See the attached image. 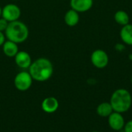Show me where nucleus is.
Masks as SVG:
<instances>
[{"label": "nucleus", "mask_w": 132, "mask_h": 132, "mask_svg": "<svg viewBox=\"0 0 132 132\" xmlns=\"http://www.w3.org/2000/svg\"><path fill=\"white\" fill-rule=\"evenodd\" d=\"M21 16L20 8L13 3H9L2 7V17L6 19L9 23L19 20Z\"/></svg>", "instance_id": "nucleus-6"}, {"label": "nucleus", "mask_w": 132, "mask_h": 132, "mask_svg": "<svg viewBox=\"0 0 132 132\" xmlns=\"http://www.w3.org/2000/svg\"><path fill=\"white\" fill-rule=\"evenodd\" d=\"M92 132H98V131H92Z\"/></svg>", "instance_id": "nucleus-22"}, {"label": "nucleus", "mask_w": 132, "mask_h": 132, "mask_svg": "<svg viewBox=\"0 0 132 132\" xmlns=\"http://www.w3.org/2000/svg\"><path fill=\"white\" fill-rule=\"evenodd\" d=\"M15 65L22 69H29L32 61L30 54L25 51H19L14 57Z\"/></svg>", "instance_id": "nucleus-8"}, {"label": "nucleus", "mask_w": 132, "mask_h": 132, "mask_svg": "<svg viewBox=\"0 0 132 132\" xmlns=\"http://www.w3.org/2000/svg\"><path fill=\"white\" fill-rule=\"evenodd\" d=\"M8 25H9V22L6 19H5L4 18L0 17V31L5 32Z\"/></svg>", "instance_id": "nucleus-16"}, {"label": "nucleus", "mask_w": 132, "mask_h": 132, "mask_svg": "<svg viewBox=\"0 0 132 132\" xmlns=\"http://www.w3.org/2000/svg\"><path fill=\"white\" fill-rule=\"evenodd\" d=\"M42 110L47 114H53L59 108V101L53 96L45 98L41 103Z\"/></svg>", "instance_id": "nucleus-10"}, {"label": "nucleus", "mask_w": 132, "mask_h": 132, "mask_svg": "<svg viewBox=\"0 0 132 132\" xmlns=\"http://www.w3.org/2000/svg\"><path fill=\"white\" fill-rule=\"evenodd\" d=\"M110 103L114 111L121 114L125 113L132 105V96L131 93L126 89H118L111 95Z\"/></svg>", "instance_id": "nucleus-2"}, {"label": "nucleus", "mask_w": 132, "mask_h": 132, "mask_svg": "<svg viewBox=\"0 0 132 132\" xmlns=\"http://www.w3.org/2000/svg\"><path fill=\"white\" fill-rule=\"evenodd\" d=\"M131 84H132V76H131Z\"/></svg>", "instance_id": "nucleus-21"}, {"label": "nucleus", "mask_w": 132, "mask_h": 132, "mask_svg": "<svg viewBox=\"0 0 132 132\" xmlns=\"http://www.w3.org/2000/svg\"><path fill=\"white\" fill-rule=\"evenodd\" d=\"M90 61L95 68L102 69L108 65L109 56L105 51L102 49H96L90 55Z\"/></svg>", "instance_id": "nucleus-5"}, {"label": "nucleus", "mask_w": 132, "mask_h": 132, "mask_svg": "<svg viewBox=\"0 0 132 132\" xmlns=\"http://www.w3.org/2000/svg\"><path fill=\"white\" fill-rule=\"evenodd\" d=\"M2 8L0 5V17H2Z\"/></svg>", "instance_id": "nucleus-20"}, {"label": "nucleus", "mask_w": 132, "mask_h": 132, "mask_svg": "<svg viewBox=\"0 0 132 132\" xmlns=\"http://www.w3.org/2000/svg\"><path fill=\"white\" fill-rule=\"evenodd\" d=\"M28 72L33 80L39 82H46L53 74V65L48 58H39L32 62Z\"/></svg>", "instance_id": "nucleus-1"}, {"label": "nucleus", "mask_w": 132, "mask_h": 132, "mask_svg": "<svg viewBox=\"0 0 132 132\" xmlns=\"http://www.w3.org/2000/svg\"><path fill=\"white\" fill-rule=\"evenodd\" d=\"M97 114L101 117H108L114 111L110 102H103L97 107Z\"/></svg>", "instance_id": "nucleus-14"}, {"label": "nucleus", "mask_w": 132, "mask_h": 132, "mask_svg": "<svg viewBox=\"0 0 132 132\" xmlns=\"http://www.w3.org/2000/svg\"><path fill=\"white\" fill-rule=\"evenodd\" d=\"M108 124L114 131H121L124 128L125 121L122 114L113 111L108 117Z\"/></svg>", "instance_id": "nucleus-7"}, {"label": "nucleus", "mask_w": 132, "mask_h": 132, "mask_svg": "<svg viewBox=\"0 0 132 132\" xmlns=\"http://www.w3.org/2000/svg\"><path fill=\"white\" fill-rule=\"evenodd\" d=\"M124 131L125 132H132V120L128 121L124 127Z\"/></svg>", "instance_id": "nucleus-17"}, {"label": "nucleus", "mask_w": 132, "mask_h": 132, "mask_svg": "<svg viewBox=\"0 0 132 132\" xmlns=\"http://www.w3.org/2000/svg\"><path fill=\"white\" fill-rule=\"evenodd\" d=\"M5 35L4 32L0 31V47L2 46V44H4V42L5 41Z\"/></svg>", "instance_id": "nucleus-19"}, {"label": "nucleus", "mask_w": 132, "mask_h": 132, "mask_svg": "<svg viewBox=\"0 0 132 132\" xmlns=\"http://www.w3.org/2000/svg\"><path fill=\"white\" fill-rule=\"evenodd\" d=\"M114 48H115L118 51L121 52V51H125V45L123 44L118 43V44H117L115 45Z\"/></svg>", "instance_id": "nucleus-18"}, {"label": "nucleus", "mask_w": 132, "mask_h": 132, "mask_svg": "<svg viewBox=\"0 0 132 132\" xmlns=\"http://www.w3.org/2000/svg\"><path fill=\"white\" fill-rule=\"evenodd\" d=\"M120 37L122 42L128 46H132V24L128 23L121 27Z\"/></svg>", "instance_id": "nucleus-13"}, {"label": "nucleus", "mask_w": 132, "mask_h": 132, "mask_svg": "<svg viewBox=\"0 0 132 132\" xmlns=\"http://www.w3.org/2000/svg\"><path fill=\"white\" fill-rule=\"evenodd\" d=\"M114 21L118 24H119L122 26L128 24L130 22V16H129L128 13L125 10H118L114 13Z\"/></svg>", "instance_id": "nucleus-15"}, {"label": "nucleus", "mask_w": 132, "mask_h": 132, "mask_svg": "<svg viewBox=\"0 0 132 132\" xmlns=\"http://www.w3.org/2000/svg\"><path fill=\"white\" fill-rule=\"evenodd\" d=\"M12 1H16V0H12Z\"/></svg>", "instance_id": "nucleus-23"}, {"label": "nucleus", "mask_w": 132, "mask_h": 132, "mask_svg": "<svg viewBox=\"0 0 132 132\" xmlns=\"http://www.w3.org/2000/svg\"><path fill=\"white\" fill-rule=\"evenodd\" d=\"M94 5V0H70V5L71 9L80 12L89 11Z\"/></svg>", "instance_id": "nucleus-9"}, {"label": "nucleus", "mask_w": 132, "mask_h": 132, "mask_svg": "<svg viewBox=\"0 0 132 132\" xmlns=\"http://www.w3.org/2000/svg\"><path fill=\"white\" fill-rule=\"evenodd\" d=\"M7 40L16 44H21L26 41L29 37V28L22 21L15 20L9 23V25L4 32Z\"/></svg>", "instance_id": "nucleus-3"}, {"label": "nucleus", "mask_w": 132, "mask_h": 132, "mask_svg": "<svg viewBox=\"0 0 132 132\" xmlns=\"http://www.w3.org/2000/svg\"><path fill=\"white\" fill-rule=\"evenodd\" d=\"M33 79L29 72L22 71L16 74L14 79L15 87L19 91H26L29 89L32 85Z\"/></svg>", "instance_id": "nucleus-4"}, {"label": "nucleus", "mask_w": 132, "mask_h": 132, "mask_svg": "<svg viewBox=\"0 0 132 132\" xmlns=\"http://www.w3.org/2000/svg\"><path fill=\"white\" fill-rule=\"evenodd\" d=\"M80 21V15L79 12L75 11L73 9H69L64 15V22L65 23L70 26L73 27L78 24Z\"/></svg>", "instance_id": "nucleus-12"}, {"label": "nucleus", "mask_w": 132, "mask_h": 132, "mask_svg": "<svg viewBox=\"0 0 132 132\" xmlns=\"http://www.w3.org/2000/svg\"><path fill=\"white\" fill-rule=\"evenodd\" d=\"M2 47L4 54L9 58H14L19 51L18 44L11 41L9 40H5Z\"/></svg>", "instance_id": "nucleus-11"}]
</instances>
